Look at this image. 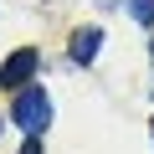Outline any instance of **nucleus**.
<instances>
[{"label":"nucleus","mask_w":154,"mask_h":154,"mask_svg":"<svg viewBox=\"0 0 154 154\" xmlns=\"http://www.w3.org/2000/svg\"><path fill=\"white\" fill-rule=\"evenodd\" d=\"M16 123H21L31 139H36V134L51 123V98H46L41 88H26V93L16 98Z\"/></svg>","instance_id":"obj_1"},{"label":"nucleus","mask_w":154,"mask_h":154,"mask_svg":"<svg viewBox=\"0 0 154 154\" xmlns=\"http://www.w3.org/2000/svg\"><path fill=\"white\" fill-rule=\"evenodd\" d=\"M41 67V51L36 46H21V51H11L5 62H0V88H21V82H31V72Z\"/></svg>","instance_id":"obj_2"},{"label":"nucleus","mask_w":154,"mask_h":154,"mask_svg":"<svg viewBox=\"0 0 154 154\" xmlns=\"http://www.w3.org/2000/svg\"><path fill=\"white\" fill-rule=\"evenodd\" d=\"M98 46H103V31H98V26L77 31V36H72V62H82V67H88V62L98 57Z\"/></svg>","instance_id":"obj_3"},{"label":"nucleus","mask_w":154,"mask_h":154,"mask_svg":"<svg viewBox=\"0 0 154 154\" xmlns=\"http://www.w3.org/2000/svg\"><path fill=\"white\" fill-rule=\"evenodd\" d=\"M128 16L149 26V21H154V0H128Z\"/></svg>","instance_id":"obj_4"},{"label":"nucleus","mask_w":154,"mask_h":154,"mask_svg":"<svg viewBox=\"0 0 154 154\" xmlns=\"http://www.w3.org/2000/svg\"><path fill=\"white\" fill-rule=\"evenodd\" d=\"M21 154H41V139H26V149Z\"/></svg>","instance_id":"obj_5"},{"label":"nucleus","mask_w":154,"mask_h":154,"mask_svg":"<svg viewBox=\"0 0 154 154\" xmlns=\"http://www.w3.org/2000/svg\"><path fill=\"white\" fill-rule=\"evenodd\" d=\"M149 57H154V46H149Z\"/></svg>","instance_id":"obj_6"},{"label":"nucleus","mask_w":154,"mask_h":154,"mask_svg":"<svg viewBox=\"0 0 154 154\" xmlns=\"http://www.w3.org/2000/svg\"><path fill=\"white\" fill-rule=\"evenodd\" d=\"M0 128H5V123H0Z\"/></svg>","instance_id":"obj_7"}]
</instances>
